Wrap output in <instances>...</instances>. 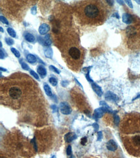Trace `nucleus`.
<instances>
[{"mask_svg": "<svg viewBox=\"0 0 140 158\" xmlns=\"http://www.w3.org/2000/svg\"><path fill=\"white\" fill-rule=\"evenodd\" d=\"M120 136L130 155L140 158V114H126L120 124Z\"/></svg>", "mask_w": 140, "mask_h": 158, "instance_id": "1", "label": "nucleus"}, {"mask_svg": "<svg viewBox=\"0 0 140 158\" xmlns=\"http://www.w3.org/2000/svg\"><path fill=\"white\" fill-rule=\"evenodd\" d=\"M76 14L82 24L98 26L106 21L109 9L102 1H85L78 6Z\"/></svg>", "mask_w": 140, "mask_h": 158, "instance_id": "2", "label": "nucleus"}, {"mask_svg": "<svg viewBox=\"0 0 140 158\" xmlns=\"http://www.w3.org/2000/svg\"><path fill=\"white\" fill-rule=\"evenodd\" d=\"M61 51L68 66L73 71H79L83 63L85 50L76 39L70 37L65 40L61 45Z\"/></svg>", "mask_w": 140, "mask_h": 158, "instance_id": "3", "label": "nucleus"}, {"mask_svg": "<svg viewBox=\"0 0 140 158\" xmlns=\"http://www.w3.org/2000/svg\"><path fill=\"white\" fill-rule=\"evenodd\" d=\"M3 86V90L1 89V93L3 92L4 101L9 102L8 105L11 106H19L21 101H23L25 93L24 86H20L18 82H14L13 80L9 82L7 81L5 85Z\"/></svg>", "mask_w": 140, "mask_h": 158, "instance_id": "4", "label": "nucleus"}, {"mask_svg": "<svg viewBox=\"0 0 140 158\" xmlns=\"http://www.w3.org/2000/svg\"><path fill=\"white\" fill-rule=\"evenodd\" d=\"M127 47L132 51H140V21L126 28L124 36Z\"/></svg>", "mask_w": 140, "mask_h": 158, "instance_id": "5", "label": "nucleus"}, {"mask_svg": "<svg viewBox=\"0 0 140 158\" xmlns=\"http://www.w3.org/2000/svg\"><path fill=\"white\" fill-rule=\"evenodd\" d=\"M59 110L60 112H61V114L63 115H69L71 114V108L70 106L68 104V103L65 102H61L59 104Z\"/></svg>", "mask_w": 140, "mask_h": 158, "instance_id": "6", "label": "nucleus"}, {"mask_svg": "<svg viewBox=\"0 0 140 158\" xmlns=\"http://www.w3.org/2000/svg\"><path fill=\"white\" fill-rule=\"evenodd\" d=\"M106 146L108 151L112 152H116L118 148V146H117V143L113 139H110V140L108 141V142L106 143Z\"/></svg>", "mask_w": 140, "mask_h": 158, "instance_id": "7", "label": "nucleus"}, {"mask_svg": "<svg viewBox=\"0 0 140 158\" xmlns=\"http://www.w3.org/2000/svg\"><path fill=\"white\" fill-rule=\"evenodd\" d=\"M108 111H110V110H107V109L105 108H99L96 109L94 111V117L96 119H98V118H101V117H103V114L105 113V112H108Z\"/></svg>", "mask_w": 140, "mask_h": 158, "instance_id": "8", "label": "nucleus"}, {"mask_svg": "<svg viewBox=\"0 0 140 158\" xmlns=\"http://www.w3.org/2000/svg\"><path fill=\"white\" fill-rule=\"evenodd\" d=\"M50 30V26L47 23H43L39 27V32L41 35L46 34Z\"/></svg>", "mask_w": 140, "mask_h": 158, "instance_id": "9", "label": "nucleus"}, {"mask_svg": "<svg viewBox=\"0 0 140 158\" xmlns=\"http://www.w3.org/2000/svg\"><path fill=\"white\" fill-rule=\"evenodd\" d=\"M122 20L125 23H127V24H130V23H132L134 19L132 16L130 15V14H128V13H124V14H123Z\"/></svg>", "mask_w": 140, "mask_h": 158, "instance_id": "10", "label": "nucleus"}, {"mask_svg": "<svg viewBox=\"0 0 140 158\" xmlns=\"http://www.w3.org/2000/svg\"><path fill=\"white\" fill-rule=\"evenodd\" d=\"M77 138V135L74 133L69 132L65 135V140L67 143H70Z\"/></svg>", "mask_w": 140, "mask_h": 158, "instance_id": "11", "label": "nucleus"}, {"mask_svg": "<svg viewBox=\"0 0 140 158\" xmlns=\"http://www.w3.org/2000/svg\"><path fill=\"white\" fill-rule=\"evenodd\" d=\"M92 87L93 90L94 91V92L96 93V94L98 95L99 97H101L103 95V91H102V89L101 87L98 86L97 84L92 83Z\"/></svg>", "mask_w": 140, "mask_h": 158, "instance_id": "12", "label": "nucleus"}, {"mask_svg": "<svg viewBox=\"0 0 140 158\" xmlns=\"http://www.w3.org/2000/svg\"><path fill=\"white\" fill-rule=\"evenodd\" d=\"M105 99L106 100H108V101H117V97L115 94H114L108 91V92L106 93V94H105Z\"/></svg>", "mask_w": 140, "mask_h": 158, "instance_id": "13", "label": "nucleus"}, {"mask_svg": "<svg viewBox=\"0 0 140 158\" xmlns=\"http://www.w3.org/2000/svg\"><path fill=\"white\" fill-rule=\"evenodd\" d=\"M37 73H39V75L41 76V78H44L45 76L47 75V71L46 69L43 68V66H39L37 67Z\"/></svg>", "mask_w": 140, "mask_h": 158, "instance_id": "14", "label": "nucleus"}, {"mask_svg": "<svg viewBox=\"0 0 140 158\" xmlns=\"http://www.w3.org/2000/svg\"><path fill=\"white\" fill-rule=\"evenodd\" d=\"M43 88H44L45 92V93H46L47 96L48 97L52 96V93L51 89H50V86L47 84H44Z\"/></svg>", "mask_w": 140, "mask_h": 158, "instance_id": "15", "label": "nucleus"}, {"mask_svg": "<svg viewBox=\"0 0 140 158\" xmlns=\"http://www.w3.org/2000/svg\"><path fill=\"white\" fill-rule=\"evenodd\" d=\"M27 60L30 64H34L37 61L36 57L32 54H28L27 56Z\"/></svg>", "mask_w": 140, "mask_h": 158, "instance_id": "16", "label": "nucleus"}, {"mask_svg": "<svg viewBox=\"0 0 140 158\" xmlns=\"http://www.w3.org/2000/svg\"><path fill=\"white\" fill-rule=\"evenodd\" d=\"M25 38L27 41L29 42H34L35 40V37L30 33H26L25 34Z\"/></svg>", "mask_w": 140, "mask_h": 158, "instance_id": "17", "label": "nucleus"}, {"mask_svg": "<svg viewBox=\"0 0 140 158\" xmlns=\"http://www.w3.org/2000/svg\"><path fill=\"white\" fill-rule=\"evenodd\" d=\"M45 55L46 56L47 58H51L52 57V55H53V52H52V48L50 47H48L45 49Z\"/></svg>", "mask_w": 140, "mask_h": 158, "instance_id": "18", "label": "nucleus"}, {"mask_svg": "<svg viewBox=\"0 0 140 158\" xmlns=\"http://www.w3.org/2000/svg\"><path fill=\"white\" fill-rule=\"evenodd\" d=\"M7 32L9 33V34L11 36H12V37L13 38H15L16 36V31L13 29L11 28V27H9V28L7 29Z\"/></svg>", "mask_w": 140, "mask_h": 158, "instance_id": "19", "label": "nucleus"}, {"mask_svg": "<svg viewBox=\"0 0 140 158\" xmlns=\"http://www.w3.org/2000/svg\"><path fill=\"white\" fill-rule=\"evenodd\" d=\"M49 82L52 86H56L58 84V80L54 77H50L49 78Z\"/></svg>", "mask_w": 140, "mask_h": 158, "instance_id": "20", "label": "nucleus"}, {"mask_svg": "<svg viewBox=\"0 0 140 158\" xmlns=\"http://www.w3.org/2000/svg\"><path fill=\"white\" fill-rule=\"evenodd\" d=\"M11 51H12V53L14 54V55H15L17 58H20V53L18 51V50L14 48V47H12V48L11 49Z\"/></svg>", "mask_w": 140, "mask_h": 158, "instance_id": "21", "label": "nucleus"}, {"mask_svg": "<svg viewBox=\"0 0 140 158\" xmlns=\"http://www.w3.org/2000/svg\"><path fill=\"white\" fill-rule=\"evenodd\" d=\"M20 63H21V68H23L24 70H29V67H28V66L27 65L26 63H25V62H22V61H20Z\"/></svg>", "mask_w": 140, "mask_h": 158, "instance_id": "22", "label": "nucleus"}, {"mask_svg": "<svg viewBox=\"0 0 140 158\" xmlns=\"http://www.w3.org/2000/svg\"><path fill=\"white\" fill-rule=\"evenodd\" d=\"M49 69L51 70V71H54V72H55V73H58V74H59L60 73V71H59V70L58 68H55L54 66H49Z\"/></svg>", "mask_w": 140, "mask_h": 158, "instance_id": "23", "label": "nucleus"}, {"mask_svg": "<svg viewBox=\"0 0 140 158\" xmlns=\"http://www.w3.org/2000/svg\"><path fill=\"white\" fill-rule=\"evenodd\" d=\"M5 42L7 43V44L9 45H12L14 43V40L11 38H6Z\"/></svg>", "mask_w": 140, "mask_h": 158, "instance_id": "24", "label": "nucleus"}, {"mask_svg": "<svg viewBox=\"0 0 140 158\" xmlns=\"http://www.w3.org/2000/svg\"><path fill=\"white\" fill-rule=\"evenodd\" d=\"M99 104L101 105V106H103V108H105L107 109V110H110V108H109V106H108V105L106 104V103L105 102L101 101L100 102H99Z\"/></svg>", "mask_w": 140, "mask_h": 158, "instance_id": "25", "label": "nucleus"}, {"mask_svg": "<svg viewBox=\"0 0 140 158\" xmlns=\"http://www.w3.org/2000/svg\"><path fill=\"white\" fill-rule=\"evenodd\" d=\"M0 20H1V21L3 23H5L6 25H9V21L7 20V18H5L4 16H1V17H0Z\"/></svg>", "mask_w": 140, "mask_h": 158, "instance_id": "26", "label": "nucleus"}, {"mask_svg": "<svg viewBox=\"0 0 140 158\" xmlns=\"http://www.w3.org/2000/svg\"><path fill=\"white\" fill-rule=\"evenodd\" d=\"M30 75H32V76H34L35 79H37V80H38V79H39V76H38L37 73H35V72H34V71H30Z\"/></svg>", "mask_w": 140, "mask_h": 158, "instance_id": "27", "label": "nucleus"}, {"mask_svg": "<svg viewBox=\"0 0 140 158\" xmlns=\"http://www.w3.org/2000/svg\"><path fill=\"white\" fill-rule=\"evenodd\" d=\"M66 152H67V154L68 156H70L71 154H72V147H71L70 145L68 146Z\"/></svg>", "mask_w": 140, "mask_h": 158, "instance_id": "28", "label": "nucleus"}, {"mask_svg": "<svg viewBox=\"0 0 140 158\" xmlns=\"http://www.w3.org/2000/svg\"><path fill=\"white\" fill-rule=\"evenodd\" d=\"M7 57V53H6L5 51L3 49H1V59L5 58Z\"/></svg>", "mask_w": 140, "mask_h": 158, "instance_id": "29", "label": "nucleus"}, {"mask_svg": "<svg viewBox=\"0 0 140 158\" xmlns=\"http://www.w3.org/2000/svg\"><path fill=\"white\" fill-rule=\"evenodd\" d=\"M89 73H90V71H89L88 73H87L85 74V77H86V78H87V80H88L89 82H93L92 79L90 77V76H89Z\"/></svg>", "mask_w": 140, "mask_h": 158, "instance_id": "30", "label": "nucleus"}, {"mask_svg": "<svg viewBox=\"0 0 140 158\" xmlns=\"http://www.w3.org/2000/svg\"><path fill=\"white\" fill-rule=\"evenodd\" d=\"M119 122V116L115 115V117H114V123H115V124H116V125H118Z\"/></svg>", "mask_w": 140, "mask_h": 158, "instance_id": "31", "label": "nucleus"}, {"mask_svg": "<svg viewBox=\"0 0 140 158\" xmlns=\"http://www.w3.org/2000/svg\"><path fill=\"white\" fill-rule=\"evenodd\" d=\"M103 137V134L101 131H99L98 133V141H101Z\"/></svg>", "mask_w": 140, "mask_h": 158, "instance_id": "32", "label": "nucleus"}, {"mask_svg": "<svg viewBox=\"0 0 140 158\" xmlns=\"http://www.w3.org/2000/svg\"><path fill=\"white\" fill-rule=\"evenodd\" d=\"M36 13H37V9H36V7L34 6L31 9V13L34 15V14H36Z\"/></svg>", "mask_w": 140, "mask_h": 158, "instance_id": "33", "label": "nucleus"}, {"mask_svg": "<svg viewBox=\"0 0 140 158\" xmlns=\"http://www.w3.org/2000/svg\"><path fill=\"white\" fill-rule=\"evenodd\" d=\"M125 2H126L128 5L129 6L130 8H131V9L133 8V5H132V3L131 1H128V0H127V1H125Z\"/></svg>", "mask_w": 140, "mask_h": 158, "instance_id": "34", "label": "nucleus"}, {"mask_svg": "<svg viewBox=\"0 0 140 158\" xmlns=\"http://www.w3.org/2000/svg\"><path fill=\"white\" fill-rule=\"evenodd\" d=\"M86 142H87V138H86V137H83V138L82 139V141H81V143H82L83 145H85V143Z\"/></svg>", "mask_w": 140, "mask_h": 158, "instance_id": "35", "label": "nucleus"}, {"mask_svg": "<svg viewBox=\"0 0 140 158\" xmlns=\"http://www.w3.org/2000/svg\"><path fill=\"white\" fill-rule=\"evenodd\" d=\"M51 108L54 112H57V111H58V108H57V106L56 105H52Z\"/></svg>", "mask_w": 140, "mask_h": 158, "instance_id": "36", "label": "nucleus"}, {"mask_svg": "<svg viewBox=\"0 0 140 158\" xmlns=\"http://www.w3.org/2000/svg\"><path fill=\"white\" fill-rule=\"evenodd\" d=\"M112 17H116V18H117V19H119V14H118V13H114V14H112Z\"/></svg>", "mask_w": 140, "mask_h": 158, "instance_id": "37", "label": "nucleus"}, {"mask_svg": "<svg viewBox=\"0 0 140 158\" xmlns=\"http://www.w3.org/2000/svg\"><path fill=\"white\" fill-rule=\"evenodd\" d=\"M93 126H94L95 130H96V131H98V124H97V123H94V124H93Z\"/></svg>", "mask_w": 140, "mask_h": 158, "instance_id": "38", "label": "nucleus"}, {"mask_svg": "<svg viewBox=\"0 0 140 158\" xmlns=\"http://www.w3.org/2000/svg\"><path fill=\"white\" fill-rule=\"evenodd\" d=\"M106 3L108 4H110V5H112L114 3V1H106Z\"/></svg>", "mask_w": 140, "mask_h": 158, "instance_id": "39", "label": "nucleus"}, {"mask_svg": "<svg viewBox=\"0 0 140 158\" xmlns=\"http://www.w3.org/2000/svg\"><path fill=\"white\" fill-rule=\"evenodd\" d=\"M117 2H118L121 5H123V1H117Z\"/></svg>", "mask_w": 140, "mask_h": 158, "instance_id": "40", "label": "nucleus"}, {"mask_svg": "<svg viewBox=\"0 0 140 158\" xmlns=\"http://www.w3.org/2000/svg\"><path fill=\"white\" fill-rule=\"evenodd\" d=\"M0 69L1 70V71H7V69H5V68H0Z\"/></svg>", "mask_w": 140, "mask_h": 158, "instance_id": "41", "label": "nucleus"}, {"mask_svg": "<svg viewBox=\"0 0 140 158\" xmlns=\"http://www.w3.org/2000/svg\"><path fill=\"white\" fill-rule=\"evenodd\" d=\"M0 30H1V32H4L3 29V28H2L1 27H0Z\"/></svg>", "mask_w": 140, "mask_h": 158, "instance_id": "42", "label": "nucleus"}, {"mask_svg": "<svg viewBox=\"0 0 140 158\" xmlns=\"http://www.w3.org/2000/svg\"><path fill=\"white\" fill-rule=\"evenodd\" d=\"M136 2L137 3L140 4V1H138V0H136Z\"/></svg>", "mask_w": 140, "mask_h": 158, "instance_id": "43", "label": "nucleus"}, {"mask_svg": "<svg viewBox=\"0 0 140 158\" xmlns=\"http://www.w3.org/2000/svg\"><path fill=\"white\" fill-rule=\"evenodd\" d=\"M50 158H56V156L55 155H54V156H52Z\"/></svg>", "mask_w": 140, "mask_h": 158, "instance_id": "44", "label": "nucleus"}, {"mask_svg": "<svg viewBox=\"0 0 140 158\" xmlns=\"http://www.w3.org/2000/svg\"><path fill=\"white\" fill-rule=\"evenodd\" d=\"M70 158H74V156H71Z\"/></svg>", "mask_w": 140, "mask_h": 158, "instance_id": "45", "label": "nucleus"}, {"mask_svg": "<svg viewBox=\"0 0 140 158\" xmlns=\"http://www.w3.org/2000/svg\"><path fill=\"white\" fill-rule=\"evenodd\" d=\"M0 44H1V47H2V43L0 42Z\"/></svg>", "mask_w": 140, "mask_h": 158, "instance_id": "46", "label": "nucleus"}]
</instances>
